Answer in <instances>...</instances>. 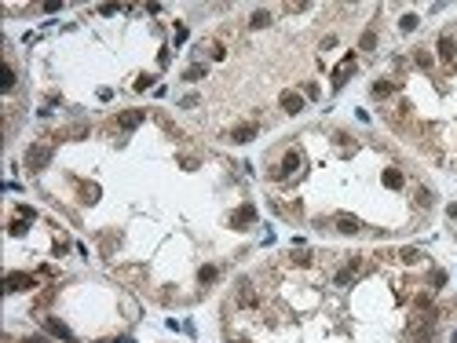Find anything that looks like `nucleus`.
Segmentation results:
<instances>
[{
  "label": "nucleus",
  "instance_id": "obj_8",
  "mask_svg": "<svg viewBox=\"0 0 457 343\" xmlns=\"http://www.w3.org/2000/svg\"><path fill=\"white\" fill-rule=\"evenodd\" d=\"M351 70H355V55H347L340 66H337V73H333V88H344V81L351 77Z\"/></svg>",
  "mask_w": 457,
  "mask_h": 343
},
{
  "label": "nucleus",
  "instance_id": "obj_26",
  "mask_svg": "<svg viewBox=\"0 0 457 343\" xmlns=\"http://www.w3.org/2000/svg\"><path fill=\"white\" fill-rule=\"evenodd\" d=\"M197 102H201V99H197V95H183V99H179V106H183V110H194V106H197Z\"/></svg>",
  "mask_w": 457,
  "mask_h": 343
},
{
  "label": "nucleus",
  "instance_id": "obj_27",
  "mask_svg": "<svg viewBox=\"0 0 457 343\" xmlns=\"http://www.w3.org/2000/svg\"><path fill=\"white\" fill-rule=\"evenodd\" d=\"M15 212H19V219H33V215H37V212H33V208H29V205H19V208H15Z\"/></svg>",
  "mask_w": 457,
  "mask_h": 343
},
{
  "label": "nucleus",
  "instance_id": "obj_34",
  "mask_svg": "<svg viewBox=\"0 0 457 343\" xmlns=\"http://www.w3.org/2000/svg\"><path fill=\"white\" fill-rule=\"evenodd\" d=\"M446 215H450V219H457V201H453V205L446 208Z\"/></svg>",
  "mask_w": 457,
  "mask_h": 343
},
{
  "label": "nucleus",
  "instance_id": "obj_5",
  "mask_svg": "<svg viewBox=\"0 0 457 343\" xmlns=\"http://www.w3.org/2000/svg\"><path fill=\"white\" fill-rule=\"evenodd\" d=\"M333 223H337V230L344 234V238H355V234H362V223L355 219V215H347V212H340Z\"/></svg>",
  "mask_w": 457,
  "mask_h": 343
},
{
  "label": "nucleus",
  "instance_id": "obj_18",
  "mask_svg": "<svg viewBox=\"0 0 457 343\" xmlns=\"http://www.w3.org/2000/svg\"><path fill=\"white\" fill-rule=\"evenodd\" d=\"M359 48H362V51H373V48H377V29H366L362 40H359Z\"/></svg>",
  "mask_w": 457,
  "mask_h": 343
},
{
  "label": "nucleus",
  "instance_id": "obj_16",
  "mask_svg": "<svg viewBox=\"0 0 457 343\" xmlns=\"http://www.w3.org/2000/svg\"><path fill=\"white\" fill-rule=\"evenodd\" d=\"M414 194H417V205H421V208H432V201H435V194L428 190V186H417V190H414Z\"/></svg>",
  "mask_w": 457,
  "mask_h": 343
},
{
  "label": "nucleus",
  "instance_id": "obj_35",
  "mask_svg": "<svg viewBox=\"0 0 457 343\" xmlns=\"http://www.w3.org/2000/svg\"><path fill=\"white\" fill-rule=\"evenodd\" d=\"M453 343H457V332H453Z\"/></svg>",
  "mask_w": 457,
  "mask_h": 343
},
{
  "label": "nucleus",
  "instance_id": "obj_17",
  "mask_svg": "<svg viewBox=\"0 0 457 343\" xmlns=\"http://www.w3.org/2000/svg\"><path fill=\"white\" fill-rule=\"evenodd\" d=\"M249 26H252V29H264V26H271V11H252Z\"/></svg>",
  "mask_w": 457,
  "mask_h": 343
},
{
  "label": "nucleus",
  "instance_id": "obj_33",
  "mask_svg": "<svg viewBox=\"0 0 457 343\" xmlns=\"http://www.w3.org/2000/svg\"><path fill=\"white\" fill-rule=\"evenodd\" d=\"M22 343H48V339H44V336H26Z\"/></svg>",
  "mask_w": 457,
  "mask_h": 343
},
{
  "label": "nucleus",
  "instance_id": "obj_25",
  "mask_svg": "<svg viewBox=\"0 0 457 343\" xmlns=\"http://www.w3.org/2000/svg\"><path fill=\"white\" fill-rule=\"evenodd\" d=\"M351 277H355V270H337V285H351Z\"/></svg>",
  "mask_w": 457,
  "mask_h": 343
},
{
  "label": "nucleus",
  "instance_id": "obj_29",
  "mask_svg": "<svg viewBox=\"0 0 457 343\" xmlns=\"http://www.w3.org/2000/svg\"><path fill=\"white\" fill-rule=\"evenodd\" d=\"M289 259H293L296 267H308V263H311V256H308V252H296V256H289Z\"/></svg>",
  "mask_w": 457,
  "mask_h": 343
},
{
  "label": "nucleus",
  "instance_id": "obj_7",
  "mask_svg": "<svg viewBox=\"0 0 457 343\" xmlns=\"http://www.w3.org/2000/svg\"><path fill=\"white\" fill-rule=\"evenodd\" d=\"M278 102H282L285 113H300V110H303V95H300V91H282Z\"/></svg>",
  "mask_w": 457,
  "mask_h": 343
},
{
  "label": "nucleus",
  "instance_id": "obj_4",
  "mask_svg": "<svg viewBox=\"0 0 457 343\" xmlns=\"http://www.w3.org/2000/svg\"><path fill=\"white\" fill-rule=\"evenodd\" d=\"M234 296H238V303L241 307H260V300H256V289H252V281H245V277H241V281H238V289H234Z\"/></svg>",
  "mask_w": 457,
  "mask_h": 343
},
{
  "label": "nucleus",
  "instance_id": "obj_1",
  "mask_svg": "<svg viewBox=\"0 0 457 343\" xmlns=\"http://www.w3.org/2000/svg\"><path fill=\"white\" fill-rule=\"evenodd\" d=\"M52 164V146H44V143H33L26 150V168L29 172H44Z\"/></svg>",
  "mask_w": 457,
  "mask_h": 343
},
{
  "label": "nucleus",
  "instance_id": "obj_2",
  "mask_svg": "<svg viewBox=\"0 0 457 343\" xmlns=\"http://www.w3.org/2000/svg\"><path fill=\"white\" fill-rule=\"evenodd\" d=\"M303 164V157H300V150H289L285 157H282V164H274V168H267V176L271 179H285V176H293V172Z\"/></svg>",
  "mask_w": 457,
  "mask_h": 343
},
{
  "label": "nucleus",
  "instance_id": "obj_12",
  "mask_svg": "<svg viewBox=\"0 0 457 343\" xmlns=\"http://www.w3.org/2000/svg\"><path fill=\"white\" fill-rule=\"evenodd\" d=\"M435 48H439V59H443V62H453V55H457V44H453V37H439V44H435Z\"/></svg>",
  "mask_w": 457,
  "mask_h": 343
},
{
  "label": "nucleus",
  "instance_id": "obj_3",
  "mask_svg": "<svg viewBox=\"0 0 457 343\" xmlns=\"http://www.w3.org/2000/svg\"><path fill=\"white\" fill-rule=\"evenodd\" d=\"M143 121H146V113H143V110H125V113H117V121H114V124H117L121 132H132V128H139Z\"/></svg>",
  "mask_w": 457,
  "mask_h": 343
},
{
  "label": "nucleus",
  "instance_id": "obj_30",
  "mask_svg": "<svg viewBox=\"0 0 457 343\" xmlns=\"http://www.w3.org/2000/svg\"><path fill=\"white\" fill-rule=\"evenodd\" d=\"M11 234H15V238H19V234H26V219H15V223H11Z\"/></svg>",
  "mask_w": 457,
  "mask_h": 343
},
{
  "label": "nucleus",
  "instance_id": "obj_22",
  "mask_svg": "<svg viewBox=\"0 0 457 343\" xmlns=\"http://www.w3.org/2000/svg\"><path fill=\"white\" fill-rule=\"evenodd\" d=\"M417 22H421L417 15H402V22H399V26H402V33H414V29H417Z\"/></svg>",
  "mask_w": 457,
  "mask_h": 343
},
{
  "label": "nucleus",
  "instance_id": "obj_6",
  "mask_svg": "<svg viewBox=\"0 0 457 343\" xmlns=\"http://www.w3.org/2000/svg\"><path fill=\"white\" fill-rule=\"evenodd\" d=\"M33 285H37L33 274H19V270L8 274V292H26V289H33Z\"/></svg>",
  "mask_w": 457,
  "mask_h": 343
},
{
  "label": "nucleus",
  "instance_id": "obj_24",
  "mask_svg": "<svg viewBox=\"0 0 457 343\" xmlns=\"http://www.w3.org/2000/svg\"><path fill=\"white\" fill-rule=\"evenodd\" d=\"M15 88V66L8 62V70H4V91H11Z\"/></svg>",
  "mask_w": 457,
  "mask_h": 343
},
{
  "label": "nucleus",
  "instance_id": "obj_14",
  "mask_svg": "<svg viewBox=\"0 0 457 343\" xmlns=\"http://www.w3.org/2000/svg\"><path fill=\"white\" fill-rule=\"evenodd\" d=\"M81 201H84V205H95V201H99V186L95 183H81Z\"/></svg>",
  "mask_w": 457,
  "mask_h": 343
},
{
  "label": "nucleus",
  "instance_id": "obj_19",
  "mask_svg": "<svg viewBox=\"0 0 457 343\" xmlns=\"http://www.w3.org/2000/svg\"><path fill=\"white\" fill-rule=\"evenodd\" d=\"M216 277H220V270H216V267H201V270H197V281H201V285L216 281Z\"/></svg>",
  "mask_w": 457,
  "mask_h": 343
},
{
  "label": "nucleus",
  "instance_id": "obj_32",
  "mask_svg": "<svg viewBox=\"0 0 457 343\" xmlns=\"http://www.w3.org/2000/svg\"><path fill=\"white\" fill-rule=\"evenodd\" d=\"M103 343H135L132 336H114V339H103Z\"/></svg>",
  "mask_w": 457,
  "mask_h": 343
},
{
  "label": "nucleus",
  "instance_id": "obj_13",
  "mask_svg": "<svg viewBox=\"0 0 457 343\" xmlns=\"http://www.w3.org/2000/svg\"><path fill=\"white\" fill-rule=\"evenodd\" d=\"M395 88H399V81H388V77H380V81H373V88H370V91H373L377 99H384V95H391Z\"/></svg>",
  "mask_w": 457,
  "mask_h": 343
},
{
  "label": "nucleus",
  "instance_id": "obj_28",
  "mask_svg": "<svg viewBox=\"0 0 457 343\" xmlns=\"http://www.w3.org/2000/svg\"><path fill=\"white\" fill-rule=\"evenodd\" d=\"M402 259H406V263H417L421 252H417V248H402Z\"/></svg>",
  "mask_w": 457,
  "mask_h": 343
},
{
  "label": "nucleus",
  "instance_id": "obj_20",
  "mask_svg": "<svg viewBox=\"0 0 457 343\" xmlns=\"http://www.w3.org/2000/svg\"><path fill=\"white\" fill-rule=\"evenodd\" d=\"M414 62H417L421 70H432V55L424 51V48H417V51H414Z\"/></svg>",
  "mask_w": 457,
  "mask_h": 343
},
{
  "label": "nucleus",
  "instance_id": "obj_9",
  "mask_svg": "<svg viewBox=\"0 0 457 343\" xmlns=\"http://www.w3.org/2000/svg\"><path fill=\"white\" fill-rule=\"evenodd\" d=\"M256 135H260V128H256V124H238V128L231 132V143H252Z\"/></svg>",
  "mask_w": 457,
  "mask_h": 343
},
{
  "label": "nucleus",
  "instance_id": "obj_21",
  "mask_svg": "<svg viewBox=\"0 0 457 343\" xmlns=\"http://www.w3.org/2000/svg\"><path fill=\"white\" fill-rule=\"evenodd\" d=\"M428 285H432V289H443V285H446V270H432V274H428Z\"/></svg>",
  "mask_w": 457,
  "mask_h": 343
},
{
  "label": "nucleus",
  "instance_id": "obj_15",
  "mask_svg": "<svg viewBox=\"0 0 457 343\" xmlns=\"http://www.w3.org/2000/svg\"><path fill=\"white\" fill-rule=\"evenodd\" d=\"M384 186L399 190V186H402V172H399V168H388V172H384Z\"/></svg>",
  "mask_w": 457,
  "mask_h": 343
},
{
  "label": "nucleus",
  "instance_id": "obj_11",
  "mask_svg": "<svg viewBox=\"0 0 457 343\" xmlns=\"http://www.w3.org/2000/svg\"><path fill=\"white\" fill-rule=\"evenodd\" d=\"M231 223H234V226H252V223H256V208H252V205H241V208L231 215Z\"/></svg>",
  "mask_w": 457,
  "mask_h": 343
},
{
  "label": "nucleus",
  "instance_id": "obj_10",
  "mask_svg": "<svg viewBox=\"0 0 457 343\" xmlns=\"http://www.w3.org/2000/svg\"><path fill=\"white\" fill-rule=\"evenodd\" d=\"M44 329H48L52 336H59V339H66V343H73V332L66 329V325L63 321H59V318H44Z\"/></svg>",
  "mask_w": 457,
  "mask_h": 343
},
{
  "label": "nucleus",
  "instance_id": "obj_31",
  "mask_svg": "<svg viewBox=\"0 0 457 343\" xmlns=\"http://www.w3.org/2000/svg\"><path fill=\"white\" fill-rule=\"evenodd\" d=\"M150 84H154V77H139V81H135V88H139V91H146Z\"/></svg>",
  "mask_w": 457,
  "mask_h": 343
},
{
  "label": "nucleus",
  "instance_id": "obj_23",
  "mask_svg": "<svg viewBox=\"0 0 457 343\" xmlns=\"http://www.w3.org/2000/svg\"><path fill=\"white\" fill-rule=\"evenodd\" d=\"M205 77V66H190L187 73H183V81H201Z\"/></svg>",
  "mask_w": 457,
  "mask_h": 343
}]
</instances>
